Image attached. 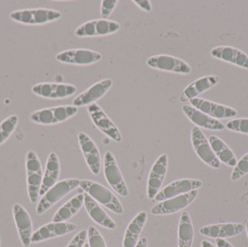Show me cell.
Segmentation results:
<instances>
[{
	"label": "cell",
	"mask_w": 248,
	"mask_h": 247,
	"mask_svg": "<svg viewBox=\"0 0 248 247\" xmlns=\"http://www.w3.org/2000/svg\"><path fill=\"white\" fill-rule=\"evenodd\" d=\"M118 3H119L118 0H103L102 1L101 10H100L102 19L107 20L116 8Z\"/></svg>",
	"instance_id": "35"
},
{
	"label": "cell",
	"mask_w": 248,
	"mask_h": 247,
	"mask_svg": "<svg viewBox=\"0 0 248 247\" xmlns=\"http://www.w3.org/2000/svg\"><path fill=\"white\" fill-rule=\"evenodd\" d=\"M103 169L105 177L109 186L122 197H128L129 192L126 184L124 181L116 158L110 151H108L105 154Z\"/></svg>",
	"instance_id": "7"
},
{
	"label": "cell",
	"mask_w": 248,
	"mask_h": 247,
	"mask_svg": "<svg viewBox=\"0 0 248 247\" xmlns=\"http://www.w3.org/2000/svg\"><path fill=\"white\" fill-rule=\"evenodd\" d=\"M62 63L75 65H90L102 59L101 54L87 49H68L60 52L55 57Z\"/></svg>",
	"instance_id": "14"
},
{
	"label": "cell",
	"mask_w": 248,
	"mask_h": 247,
	"mask_svg": "<svg viewBox=\"0 0 248 247\" xmlns=\"http://www.w3.org/2000/svg\"><path fill=\"white\" fill-rule=\"evenodd\" d=\"M79 184L80 180L75 178L58 181L42 196L36 206V213L38 215L44 214L67 194L79 187Z\"/></svg>",
	"instance_id": "5"
},
{
	"label": "cell",
	"mask_w": 248,
	"mask_h": 247,
	"mask_svg": "<svg viewBox=\"0 0 248 247\" xmlns=\"http://www.w3.org/2000/svg\"><path fill=\"white\" fill-rule=\"evenodd\" d=\"M18 117L12 115L0 123V145H3L13 134L18 123Z\"/></svg>",
	"instance_id": "31"
},
{
	"label": "cell",
	"mask_w": 248,
	"mask_h": 247,
	"mask_svg": "<svg viewBox=\"0 0 248 247\" xmlns=\"http://www.w3.org/2000/svg\"><path fill=\"white\" fill-rule=\"evenodd\" d=\"M79 187L93 200L115 214L122 215L124 208L116 195L102 184L88 180L80 181Z\"/></svg>",
	"instance_id": "2"
},
{
	"label": "cell",
	"mask_w": 248,
	"mask_h": 247,
	"mask_svg": "<svg viewBox=\"0 0 248 247\" xmlns=\"http://www.w3.org/2000/svg\"><path fill=\"white\" fill-rule=\"evenodd\" d=\"M78 112V107L74 105L56 106L36 110L30 115L29 118L36 124L51 126L66 121Z\"/></svg>",
	"instance_id": "4"
},
{
	"label": "cell",
	"mask_w": 248,
	"mask_h": 247,
	"mask_svg": "<svg viewBox=\"0 0 248 247\" xmlns=\"http://www.w3.org/2000/svg\"><path fill=\"white\" fill-rule=\"evenodd\" d=\"M219 81L220 77L218 75H207L198 78L185 88L179 97V100L182 102H189L217 85Z\"/></svg>",
	"instance_id": "24"
},
{
	"label": "cell",
	"mask_w": 248,
	"mask_h": 247,
	"mask_svg": "<svg viewBox=\"0 0 248 247\" xmlns=\"http://www.w3.org/2000/svg\"><path fill=\"white\" fill-rule=\"evenodd\" d=\"M61 173V164L58 155L55 152H51L47 158L45 166V174H43L40 196L42 197L49 189L58 183Z\"/></svg>",
	"instance_id": "26"
},
{
	"label": "cell",
	"mask_w": 248,
	"mask_h": 247,
	"mask_svg": "<svg viewBox=\"0 0 248 247\" xmlns=\"http://www.w3.org/2000/svg\"><path fill=\"white\" fill-rule=\"evenodd\" d=\"M182 111L197 127L211 131H223L225 129V125L222 122L210 117L192 106L185 104L182 106Z\"/></svg>",
	"instance_id": "22"
},
{
	"label": "cell",
	"mask_w": 248,
	"mask_h": 247,
	"mask_svg": "<svg viewBox=\"0 0 248 247\" xmlns=\"http://www.w3.org/2000/svg\"><path fill=\"white\" fill-rule=\"evenodd\" d=\"M216 244H217V247H234L230 242H227L226 239H216Z\"/></svg>",
	"instance_id": "38"
},
{
	"label": "cell",
	"mask_w": 248,
	"mask_h": 247,
	"mask_svg": "<svg viewBox=\"0 0 248 247\" xmlns=\"http://www.w3.org/2000/svg\"><path fill=\"white\" fill-rule=\"evenodd\" d=\"M248 174V153L243 157L237 162V165L234 167L232 173V181H236L241 179L243 176Z\"/></svg>",
	"instance_id": "32"
},
{
	"label": "cell",
	"mask_w": 248,
	"mask_h": 247,
	"mask_svg": "<svg viewBox=\"0 0 248 247\" xmlns=\"http://www.w3.org/2000/svg\"><path fill=\"white\" fill-rule=\"evenodd\" d=\"M133 2L136 5L138 6L141 10H144L147 13L151 12L152 8H153L151 2L149 0H133Z\"/></svg>",
	"instance_id": "37"
},
{
	"label": "cell",
	"mask_w": 248,
	"mask_h": 247,
	"mask_svg": "<svg viewBox=\"0 0 248 247\" xmlns=\"http://www.w3.org/2000/svg\"><path fill=\"white\" fill-rule=\"evenodd\" d=\"M202 185V182L200 180L189 178L177 180L160 190L153 200L155 202L164 201L190 192L194 190H198Z\"/></svg>",
	"instance_id": "17"
},
{
	"label": "cell",
	"mask_w": 248,
	"mask_h": 247,
	"mask_svg": "<svg viewBox=\"0 0 248 247\" xmlns=\"http://www.w3.org/2000/svg\"></svg>",
	"instance_id": "44"
},
{
	"label": "cell",
	"mask_w": 248,
	"mask_h": 247,
	"mask_svg": "<svg viewBox=\"0 0 248 247\" xmlns=\"http://www.w3.org/2000/svg\"><path fill=\"white\" fill-rule=\"evenodd\" d=\"M201 247H217L215 245H213L211 242L208 240H203L201 243Z\"/></svg>",
	"instance_id": "40"
},
{
	"label": "cell",
	"mask_w": 248,
	"mask_h": 247,
	"mask_svg": "<svg viewBox=\"0 0 248 247\" xmlns=\"http://www.w3.org/2000/svg\"><path fill=\"white\" fill-rule=\"evenodd\" d=\"M192 146L200 159L214 169L221 167V162L216 156L209 141L205 137L200 128L194 126L191 132Z\"/></svg>",
	"instance_id": "8"
},
{
	"label": "cell",
	"mask_w": 248,
	"mask_h": 247,
	"mask_svg": "<svg viewBox=\"0 0 248 247\" xmlns=\"http://www.w3.org/2000/svg\"><path fill=\"white\" fill-rule=\"evenodd\" d=\"M77 226L74 223L67 222L47 223L33 232L31 237V244L40 243L53 238L65 236L77 230Z\"/></svg>",
	"instance_id": "16"
},
{
	"label": "cell",
	"mask_w": 248,
	"mask_h": 247,
	"mask_svg": "<svg viewBox=\"0 0 248 247\" xmlns=\"http://www.w3.org/2000/svg\"><path fill=\"white\" fill-rule=\"evenodd\" d=\"M83 247H90V245H89L88 243H85V245H84V246Z\"/></svg>",
	"instance_id": "42"
},
{
	"label": "cell",
	"mask_w": 248,
	"mask_h": 247,
	"mask_svg": "<svg viewBox=\"0 0 248 247\" xmlns=\"http://www.w3.org/2000/svg\"><path fill=\"white\" fill-rule=\"evenodd\" d=\"M121 25L114 20L108 19H96L83 23L75 30L78 37H94L113 34L119 31Z\"/></svg>",
	"instance_id": "6"
},
{
	"label": "cell",
	"mask_w": 248,
	"mask_h": 247,
	"mask_svg": "<svg viewBox=\"0 0 248 247\" xmlns=\"http://www.w3.org/2000/svg\"><path fill=\"white\" fill-rule=\"evenodd\" d=\"M198 190H194L186 194L159 202V203L152 207L150 210L151 214L153 216H167L179 213L192 204L198 197Z\"/></svg>",
	"instance_id": "9"
},
{
	"label": "cell",
	"mask_w": 248,
	"mask_h": 247,
	"mask_svg": "<svg viewBox=\"0 0 248 247\" xmlns=\"http://www.w3.org/2000/svg\"><path fill=\"white\" fill-rule=\"evenodd\" d=\"M189 103L192 107L217 120L232 118L237 116V111L235 109L205 99L196 97L191 100Z\"/></svg>",
	"instance_id": "15"
},
{
	"label": "cell",
	"mask_w": 248,
	"mask_h": 247,
	"mask_svg": "<svg viewBox=\"0 0 248 247\" xmlns=\"http://www.w3.org/2000/svg\"><path fill=\"white\" fill-rule=\"evenodd\" d=\"M84 194H78L64 204L52 218V222H66L74 217L84 205Z\"/></svg>",
	"instance_id": "29"
},
{
	"label": "cell",
	"mask_w": 248,
	"mask_h": 247,
	"mask_svg": "<svg viewBox=\"0 0 248 247\" xmlns=\"http://www.w3.org/2000/svg\"><path fill=\"white\" fill-rule=\"evenodd\" d=\"M0 245H1V239H0Z\"/></svg>",
	"instance_id": "43"
},
{
	"label": "cell",
	"mask_w": 248,
	"mask_h": 247,
	"mask_svg": "<svg viewBox=\"0 0 248 247\" xmlns=\"http://www.w3.org/2000/svg\"><path fill=\"white\" fill-rule=\"evenodd\" d=\"M246 231H247V235H248V221L247 222V223H246Z\"/></svg>",
	"instance_id": "41"
},
{
	"label": "cell",
	"mask_w": 248,
	"mask_h": 247,
	"mask_svg": "<svg viewBox=\"0 0 248 247\" xmlns=\"http://www.w3.org/2000/svg\"><path fill=\"white\" fill-rule=\"evenodd\" d=\"M87 236L90 247H107L104 238L94 226L89 227Z\"/></svg>",
	"instance_id": "33"
},
{
	"label": "cell",
	"mask_w": 248,
	"mask_h": 247,
	"mask_svg": "<svg viewBox=\"0 0 248 247\" xmlns=\"http://www.w3.org/2000/svg\"><path fill=\"white\" fill-rule=\"evenodd\" d=\"M61 17V12L49 8L23 9L15 10L10 14L12 20L26 26H42L56 21Z\"/></svg>",
	"instance_id": "1"
},
{
	"label": "cell",
	"mask_w": 248,
	"mask_h": 247,
	"mask_svg": "<svg viewBox=\"0 0 248 247\" xmlns=\"http://www.w3.org/2000/svg\"><path fill=\"white\" fill-rule=\"evenodd\" d=\"M246 226L241 223H220L208 225L200 229V233L211 239H223L234 237L243 233Z\"/></svg>",
	"instance_id": "21"
},
{
	"label": "cell",
	"mask_w": 248,
	"mask_h": 247,
	"mask_svg": "<svg viewBox=\"0 0 248 247\" xmlns=\"http://www.w3.org/2000/svg\"><path fill=\"white\" fill-rule=\"evenodd\" d=\"M87 111L93 123L99 130L115 142H122V134L117 126L109 118L108 116L97 103H93L87 106Z\"/></svg>",
	"instance_id": "12"
},
{
	"label": "cell",
	"mask_w": 248,
	"mask_h": 247,
	"mask_svg": "<svg viewBox=\"0 0 248 247\" xmlns=\"http://www.w3.org/2000/svg\"><path fill=\"white\" fill-rule=\"evenodd\" d=\"M194 239V229L192 220L187 212L181 215L178 230V247H192Z\"/></svg>",
	"instance_id": "30"
},
{
	"label": "cell",
	"mask_w": 248,
	"mask_h": 247,
	"mask_svg": "<svg viewBox=\"0 0 248 247\" xmlns=\"http://www.w3.org/2000/svg\"><path fill=\"white\" fill-rule=\"evenodd\" d=\"M147 65L158 71L188 75L192 72L190 65L183 59L168 55H158L147 59Z\"/></svg>",
	"instance_id": "11"
},
{
	"label": "cell",
	"mask_w": 248,
	"mask_h": 247,
	"mask_svg": "<svg viewBox=\"0 0 248 247\" xmlns=\"http://www.w3.org/2000/svg\"><path fill=\"white\" fill-rule=\"evenodd\" d=\"M87 237V232L85 230L81 231L77 233L74 239L70 242L67 247H83L85 245L86 239Z\"/></svg>",
	"instance_id": "36"
},
{
	"label": "cell",
	"mask_w": 248,
	"mask_h": 247,
	"mask_svg": "<svg viewBox=\"0 0 248 247\" xmlns=\"http://www.w3.org/2000/svg\"><path fill=\"white\" fill-rule=\"evenodd\" d=\"M208 141L216 156L220 162H223L229 167L236 166L237 163V158L233 151L222 139L212 135L210 136Z\"/></svg>",
	"instance_id": "28"
},
{
	"label": "cell",
	"mask_w": 248,
	"mask_h": 247,
	"mask_svg": "<svg viewBox=\"0 0 248 247\" xmlns=\"http://www.w3.org/2000/svg\"><path fill=\"white\" fill-rule=\"evenodd\" d=\"M225 127L232 131L248 135V118H237L227 122Z\"/></svg>",
	"instance_id": "34"
},
{
	"label": "cell",
	"mask_w": 248,
	"mask_h": 247,
	"mask_svg": "<svg viewBox=\"0 0 248 247\" xmlns=\"http://www.w3.org/2000/svg\"><path fill=\"white\" fill-rule=\"evenodd\" d=\"M32 92L38 97L48 100H62L72 97L77 93V87L64 83H39L31 88Z\"/></svg>",
	"instance_id": "10"
},
{
	"label": "cell",
	"mask_w": 248,
	"mask_h": 247,
	"mask_svg": "<svg viewBox=\"0 0 248 247\" xmlns=\"http://www.w3.org/2000/svg\"><path fill=\"white\" fill-rule=\"evenodd\" d=\"M211 55L215 59L248 70V55L237 48L230 46H217L211 50Z\"/></svg>",
	"instance_id": "23"
},
{
	"label": "cell",
	"mask_w": 248,
	"mask_h": 247,
	"mask_svg": "<svg viewBox=\"0 0 248 247\" xmlns=\"http://www.w3.org/2000/svg\"><path fill=\"white\" fill-rule=\"evenodd\" d=\"M26 181L28 195L32 204L37 203L43 179L42 165L37 154L30 150L26 156Z\"/></svg>",
	"instance_id": "3"
},
{
	"label": "cell",
	"mask_w": 248,
	"mask_h": 247,
	"mask_svg": "<svg viewBox=\"0 0 248 247\" xmlns=\"http://www.w3.org/2000/svg\"><path fill=\"white\" fill-rule=\"evenodd\" d=\"M84 207L92 220L105 229L115 230L117 228L116 222L101 208L98 203L95 200H93L88 194L84 193Z\"/></svg>",
	"instance_id": "25"
},
{
	"label": "cell",
	"mask_w": 248,
	"mask_h": 247,
	"mask_svg": "<svg viewBox=\"0 0 248 247\" xmlns=\"http://www.w3.org/2000/svg\"><path fill=\"white\" fill-rule=\"evenodd\" d=\"M78 141L90 171L94 175H99L101 170V156L97 145L94 141L84 132L78 133Z\"/></svg>",
	"instance_id": "18"
},
{
	"label": "cell",
	"mask_w": 248,
	"mask_h": 247,
	"mask_svg": "<svg viewBox=\"0 0 248 247\" xmlns=\"http://www.w3.org/2000/svg\"><path fill=\"white\" fill-rule=\"evenodd\" d=\"M147 245H148V241L147 238L142 237L139 240L135 247H147Z\"/></svg>",
	"instance_id": "39"
},
{
	"label": "cell",
	"mask_w": 248,
	"mask_h": 247,
	"mask_svg": "<svg viewBox=\"0 0 248 247\" xmlns=\"http://www.w3.org/2000/svg\"><path fill=\"white\" fill-rule=\"evenodd\" d=\"M112 86L113 81L110 78H106L95 83L75 97L73 100V105L80 107L96 103L97 100H100L107 94Z\"/></svg>",
	"instance_id": "19"
},
{
	"label": "cell",
	"mask_w": 248,
	"mask_h": 247,
	"mask_svg": "<svg viewBox=\"0 0 248 247\" xmlns=\"http://www.w3.org/2000/svg\"><path fill=\"white\" fill-rule=\"evenodd\" d=\"M168 164L169 158L166 154L159 156L153 164L147 181V195L149 200H154L160 191L167 174Z\"/></svg>",
	"instance_id": "13"
},
{
	"label": "cell",
	"mask_w": 248,
	"mask_h": 247,
	"mask_svg": "<svg viewBox=\"0 0 248 247\" xmlns=\"http://www.w3.org/2000/svg\"><path fill=\"white\" fill-rule=\"evenodd\" d=\"M13 218L17 228L20 242L23 247H29L31 244L33 235L32 221L29 213L20 204H15L13 207Z\"/></svg>",
	"instance_id": "20"
},
{
	"label": "cell",
	"mask_w": 248,
	"mask_h": 247,
	"mask_svg": "<svg viewBox=\"0 0 248 247\" xmlns=\"http://www.w3.org/2000/svg\"><path fill=\"white\" fill-rule=\"evenodd\" d=\"M147 212L141 211L137 213V216L130 222L125 230V235L123 242V247H135L139 238L142 232L143 228L145 226L147 222Z\"/></svg>",
	"instance_id": "27"
}]
</instances>
